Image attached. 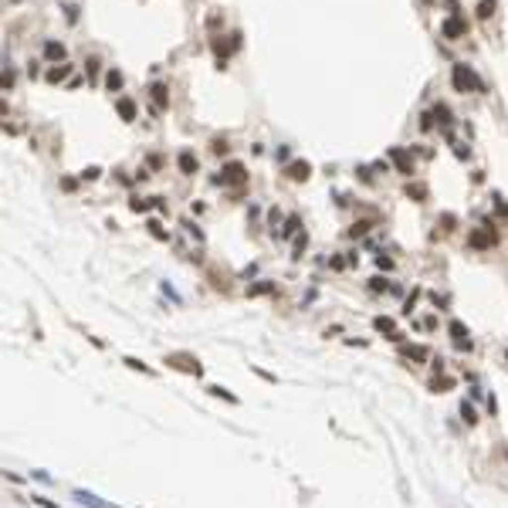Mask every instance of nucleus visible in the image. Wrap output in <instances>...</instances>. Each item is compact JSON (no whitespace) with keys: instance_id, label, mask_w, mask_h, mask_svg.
<instances>
[{"instance_id":"aec40b11","label":"nucleus","mask_w":508,"mask_h":508,"mask_svg":"<svg viewBox=\"0 0 508 508\" xmlns=\"http://www.w3.org/2000/svg\"><path fill=\"white\" fill-rule=\"evenodd\" d=\"M407 356L417 359V363H424V359L431 356V349H427V346H410V349H407Z\"/></svg>"},{"instance_id":"9d476101","label":"nucleus","mask_w":508,"mask_h":508,"mask_svg":"<svg viewBox=\"0 0 508 508\" xmlns=\"http://www.w3.org/2000/svg\"><path fill=\"white\" fill-rule=\"evenodd\" d=\"M176 163H180V173H183V176H193V173H197V166H200V163H197V156H193L190 149L180 152V159H176Z\"/></svg>"},{"instance_id":"72a5a7b5","label":"nucleus","mask_w":508,"mask_h":508,"mask_svg":"<svg viewBox=\"0 0 508 508\" xmlns=\"http://www.w3.org/2000/svg\"><path fill=\"white\" fill-rule=\"evenodd\" d=\"M461 414H464V420H468V424H474V420H478V417H474V410H471V407H461Z\"/></svg>"},{"instance_id":"5701e85b","label":"nucleus","mask_w":508,"mask_h":508,"mask_svg":"<svg viewBox=\"0 0 508 508\" xmlns=\"http://www.w3.org/2000/svg\"><path fill=\"white\" fill-rule=\"evenodd\" d=\"M369 227H373V224H369V220H356V224L349 227V234H353V237H363V234H366Z\"/></svg>"},{"instance_id":"b1692460","label":"nucleus","mask_w":508,"mask_h":508,"mask_svg":"<svg viewBox=\"0 0 508 508\" xmlns=\"http://www.w3.org/2000/svg\"><path fill=\"white\" fill-rule=\"evenodd\" d=\"M122 363H126L129 369H139V373H152V369H149V366H146V363H139V359H132V356H126V359H122Z\"/></svg>"},{"instance_id":"6ab92c4d","label":"nucleus","mask_w":508,"mask_h":508,"mask_svg":"<svg viewBox=\"0 0 508 508\" xmlns=\"http://www.w3.org/2000/svg\"><path fill=\"white\" fill-rule=\"evenodd\" d=\"M451 386H454V379H451V376H440V379H434V383H431L434 393H447Z\"/></svg>"},{"instance_id":"cd10ccee","label":"nucleus","mask_w":508,"mask_h":508,"mask_svg":"<svg viewBox=\"0 0 508 508\" xmlns=\"http://www.w3.org/2000/svg\"><path fill=\"white\" fill-rule=\"evenodd\" d=\"M102 176V169L98 166H88V169H81V180H98Z\"/></svg>"},{"instance_id":"7c9ffc66","label":"nucleus","mask_w":508,"mask_h":508,"mask_svg":"<svg viewBox=\"0 0 508 508\" xmlns=\"http://www.w3.org/2000/svg\"><path fill=\"white\" fill-rule=\"evenodd\" d=\"M31 502H34V505H41V508H58L55 502H48V498H41V495H31Z\"/></svg>"},{"instance_id":"9b49d317","label":"nucleus","mask_w":508,"mask_h":508,"mask_svg":"<svg viewBox=\"0 0 508 508\" xmlns=\"http://www.w3.org/2000/svg\"><path fill=\"white\" fill-rule=\"evenodd\" d=\"M373 325H376V332H386L390 339H400V332H396L393 319H386V315H376V319H373Z\"/></svg>"},{"instance_id":"f3484780","label":"nucleus","mask_w":508,"mask_h":508,"mask_svg":"<svg viewBox=\"0 0 508 508\" xmlns=\"http://www.w3.org/2000/svg\"><path fill=\"white\" fill-rule=\"evenodd\" d=\"M105 88H109V92H119V88H122V72L112 68V72L105 75Z\"/></svg>"},{"instance_id":"dca6fc26","label":"nucleus","mask_w":508,"mask_h":508,"mask_svg":"<svg viewBox=\"0 0 508 508\" xmlns=\"http://www.w3.org/2000/svg\"><path fill=\"white\" fill-rule=\"evenodd\" d=\"M431 115L437 119V122H440V126H451V122H454V119H451V109H447V105H434Z\"/></svg>"},{"instance_id":"2eb2a0df","label":"nucleus","mask_w":508,"mask_h":508,"mask_svg":"<svg viewBox=\"0 0 508 508\" xmlns=\"http://www.w3.org/2000/svg\"><path fill=\"white\" fill-rule=\"evenodd\" d=\"M407 197L417 200V204H424V200H427V187H424V183H407Z\"/></svg>"},{"instance_id":"4468645a","label":"nucleus","mask_w":508,"mask_h":508,"mask_svg":"<svg viewBox=\"0 0 508 508\" xmlns=\"http://www.w3.org/2000/svg\"><path fill=\"white\" fill-rule=\"evenodd\" d=\"M451 336H454V342L461 346V349H468L471 342H468V329L461 325V322H451Z\"/></svg>"},{"instance_id":"2f4dec72","label":"nucleus","mask_w":508,"mask_h":508,"mask_svg":"<svg viewBox=\"0 0 508 508\" xmlns=\"http://www.w3.org/2000/svg\"><path fill=\"white\" fill-rule=\"evenodd\" d=\"M149 166H152V169L163 166V156H159V152H152V156H149Z\"/></svg>"},{"instance_id":"6e6552de","label":"nucleus","mask_w":508,"mask_h":508,"mask_svg":"<svg viewBox=\"0 0 508 508\" xmlns=\"http://www.w3.org/2000/svg\"><path fill=\"white\" fill-rule=\"evenodd\" d=\"M285 176H288V180H295V183H305V180L312 176V166H308L305 159H301V163H288Z\"/></svg>"},{"instance_id":"c756f323","label":"nucleus","mask_w":508,"mask_h":508,"mask_svg":"<svg viewBox=\"0 0 508 508\" xmlns=\"http://www.w3.org/2000/svg\"><path fill=\"white\" fill-rule=\"evenodd\" d=\"M271 288H275L271 282H261V285H254V288H251V295H264V291H271Z\"/></svg>"},{"instance_id":"1a4fd4ad","label":"nucleus","mask_w":508,"mask_h":508,"mask_svg":"<svg viewBox=\"0 0 508 508\" xmlns=\"http://www.w3.org/2000/svg\"><path fill=\"white\" fill-rule=\"evenodd\" d=\"M115 112H119V119H122V122H136L139 109H136V102H132V98H119V102H115Z\"/></svg>"},{"instance_id":"f8f14e48","label":"nucleus","mask_w":508,"mask_h":508,"mask_svg":"<svg viewBox=\"0 0 508 508\" xmlns=\"http://www.w3.org/2000/svg\"><path fill=\"white\" fill-rule=\"evenodd\" d=\"M44 58H48V61H61V58H65V44H61V41H48V44H44Z\"/></svg>"},{"instance_id":"423d86ee","label":"nucleus","mask_w":508,"mask_h":508,"mask_svg":"<svg viewBox=\"0 0 508 508\" xmlns=\"http://www.w3.org/2000/svg\"><path fill=\"white\" fill-rule=\"evenodd\" d=\"M390 159H393L396 173H403V176H410V173H414V156H410L407 149H400V146H393V149H390Z\"/></svg>"},{"instance_id":"0eeeda50","label":"nucleus","mask_w":508,"mask_h":508,"mask_svg":"<svg viewBox=\"0 0 508 508\" xmlns=\"http://www.w3.org/2000/svg\"><path fill=\"white\" fill-rule=\"evenodd\" d=\"M149 92H152V112H156V115L166 112V109H169V88L163 85V81H156Z\"/></svg>"},{"instance_id":"7ed1b4c3","label":"nucleus","mask_w":508,"mask_h":508,"mask_svg":"<svg viewBox=\"0 0 508 508\" xmlns=\"http://www.w3.org/2000/svg\"><path fill=\"white\" fill-rule=\"evenodd\" d=\"M166 363L173 366V369H183V373H190V376H200V373H204V366L197 363V356H187V353H169Z\"/></svg>"},{"instance_id":"a878e982","label":"nucleus","mask_w":508,"mask_h":508,"mask_svg":"<svg viewBox=\"0 0 508 508\" xmlns=\"http://www.w3.org/2000/svg\"><path fill=\"white\" fill-rule=\"evenodd\" d=\"M207 390H210V393H214V396H227L230 403H237V396H234V393H227L224 386H207Z\"/></svg>"},{"instance_id":"412c9836","label":"nucleus","mask_w":508,"mask_h":508,"mask_svg":"<svg viewBox=\"0 0 508 508\" xmlns=\"http://www.w3.org/2000/svg\"><path fill=\"white\" fill-rule=\"evenodd\" d=\"M129 207L136 210V214H146V210L156 207V204H152V200H139V197H132V200H129Z\"/></svg>"},{"instance_id":"a211bd4d","label":"nucleus","mask_w":508,"mask_h":508,"mask_svg":"<svg viewBox=\"0 0 508 508\" xmlns=\"http://www.w3.org/2000/svg\"><path fill=\"white\" fill-rule=\"evenodd\" d=\"M495 7H498L495 0H481V3H478V20H488L491 14H495Z\"/></svg>"},{"instance_id":"f704fd0d","label":"nucleus","mask_w":508,"mask_h":508,"mask_svg":"<svg viewBox=\"0 0 508 508\" xmlns=\"http://www.w3.org/2000/svg\"><path fill=\"white\" fill-rule=\"evenodd\" d=\"M376 264H379V268H386V271L393 268V261H390V258H383V254H379V258H376Z\"/></svg>"},{"instance_id":"ddd939ff","label":"nucleus","mask_w":508,"mask_h":508,"mask_svg":"<svg viewBox=\"0 0 508 508\" xmlns=\"http://www.w3.org/2000/svg\"><path fill=\"white\" fill-rule=\"evenodd\" d=\"M68 75H72V65H61V68H48V75H44V81H51V85H58V81H65Z\"/></svg>"},{"instance_id":"20e7f679","label":"nucleus","mask_w":508,"mask_h":508,"mask_svg":"<svg viewBox=\"0 0 508 508\" xmlns=\"http://www.w3.org/2000/svg\"><path fill=\"white\" fill-rule=\"evenodd\" d=\"M440 34H444L447 41L464 38V34H468V20L461 17V14H451V17H447L444 24H440Z\"/></svg>"},{"instance_id":"39448f33","label":"nucleus","mask_w":508,"mask_h":508,"mask_svg":"<svg viewBox=\"0 0 508 508\" xmlns=\"http://www.w3.org/2000/svg\"><path fill=\"white\" fill-rule=\"evenodd\" d=\"M468 244L474 247V251H488V247L495 244V234H491V227H478V230H471V234H468Z\"/></svg>"},{"instance_id":"c85d7f7f","label":"nucleus","mask_w":508,"mask_h":508,"mask_svg":"<svg viewBox=\"0 0 508 508\" xmlns=\"http://www.w3.org/2000/svg\"><path fill=\"white\" fill-rule=\"evenodd\" d=\"M369 288H373V291H386V288H390V282H386V278H373V282H369Z\"/></svg>"},{"instance_id":"473e14b6","label":"nucleus","mask_w":508,"mask_h":508,"mask_svg":"<svg viewBox=\"0 0 508 508\" xmlns=\"http://www.w3.org/2000/svg\"><path fill=\"white\" fill-rule=\"evenodd\" d=\"M88 75H98V58H88Z\"/></svg>"},{"instance_id":"4be33fe9","label":"nucleus","mask_w":508,"mask_h":508,"mask_svg":"<svg viewBox=\"0 0 508 508\" xmlns=\"http://www.w3.org/2000/svg\"><path fill=\"white\" fill-rule=\"evenodd\" d=\"M146 227H149V234H152V237H159V241H166V237H169L166 230H163V224H159V220H149Z\"/></svg>"},{"instance_id":"bb28decb","label":"nucleus","mask_w":508,"mask_h":508,"mask_svg":"<svg viewBox=\"0 0 508 508\" xmlns=\"http://www.w3.org/2000/svg\"><path fill=\"white\" fill-rule=\"evenodd\" d=\"M295 230H298V217H288V220H285V230H282V234L288 237V234H295Z\"/></svg>"},{"instance_id":"f03ea898","label":"nucleus","mask_w":508,"mask_h":508,"mask_svg":"<svg viewBox=\"0 0 508 508\" xmlns=\"http://www.w3.org/2000/svg\"><path fill=\"white\" fill-rule=\"evenodd\" d=\"M244 180H247L244 163H237V159H230V163L220 169V176H217V183H220V187H241Z\"/></svg>"},{"instance_id":"f257e3e1","label":"nucleus","mask_w":508,"mask_h":508,"mask_svg":"<svg viewBox=\"0 0 508 508\" xmlns=\"http://www.w3.org/2000/svg\"><path fill=\"white\" fill-rule=\"evenodd\" d=\"M451 81H454L457 92H485V81H481L478 72H474L471 65H464V61L451 68Z\"/></svg>"},{"instance_id":"393cba45","label":"nucleus","mask_w":508,"mask_h":508,"mask_svg":"<svg viewBox=\"0 0 508 508\" xmlns=\"http://www.w3.org/2000/svg\"><path fill=\"white\" fill-rule=\"evenodd\" d=\"M210 149L217 152V156H224V152H227V139H220V136H217V139L210 143Z\"/></svg>"}]
</instances>
